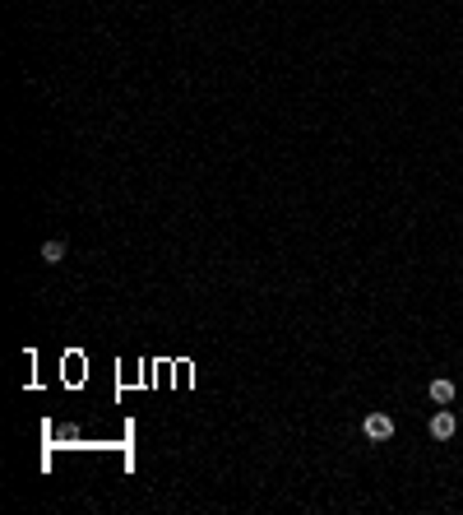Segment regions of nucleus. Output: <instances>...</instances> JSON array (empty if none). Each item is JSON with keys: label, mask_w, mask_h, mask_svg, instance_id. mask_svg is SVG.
<instances>
[{"label": "nucleus", "mask_w": 463, "mask_h": 515, "mask_svg": "<svg viewBox=\"0 0 463 515\" xmlns=\"http://www.w3.org/2000/svg\"><path fill=\"white\" fill-rule=\"evenodd\" d=\"M454 427H459V418H454L450 409H445V404H440V409H436V414H431L426 432H431V437H436V441H450V437H454Z\"/></svg>", "instance_id": "obj_1"}, {"label": "nucleus", "mask_w": 463, "mask_h": 515, "mask_svg": "<svg viewBox=\"0 0 463 515\" xmlns=\"http://www.w3.org/2000/svg\"><path fill=\"white\" fill-rule=\"evenodd\" d=\"M426 395H431V404H454V381H445V376H436V381L426 385Z\"/></svg>", "instance_id": "obj_3"}, {"label": "nucleus", "mask_w": 463, "mask_h": 515, "mask_svg": "<svg viewBox=\"0 0 463 515\" xmlns=\"http://www.w3.org/2000/svg\"><path fill=\"white\" fill-rule=\"evenodd\" d=\"M459 418H463V414H459Z\"/></svg>", "instance_id": "obj_5"}, {"label": "nucleus", "mask_w": 463, "mask_h": 515, "mask_svg": "<svg viewBox=\"0 0 463 515\" xmlns=\"http://www.w3.org/2000/svg\"><path fill=\"white\" fill-rule=\"evenodd\" d=\"M61 260H65V242H42V265H61Z\"/></svg>", "instance_id": "obj_4"}, {"label": "nucleus", "mask_w": 463, "mask_h": 515, "mask_svg": "<svg viewBox=\"0 0 463 515\" xmlns=\"http://www.w3.org/2000/svg\"><path fill=\"white\" fill-rule=\"evenodd\" d=\"M362 432H366V441H389L394 437V423H389V414H366Z\"/></svg>", "instance_id": "obj_2"}]
</instances>
